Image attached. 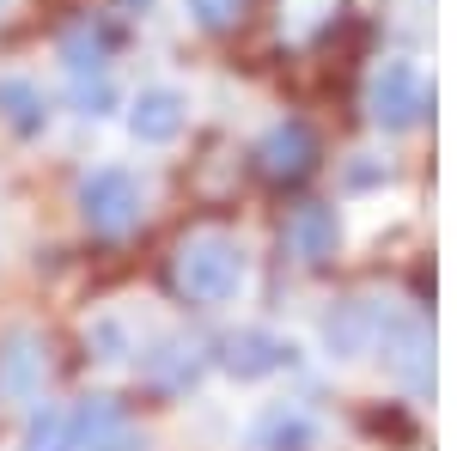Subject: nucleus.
<instances>
[{
    "label": "nucleus",
    "instance_id": "f257e3e1",
    "mask_svg": "<svg viewBox=\"0 0 457 451\" xmlns=\"http://www.w3.org/2000/svg\"><path fill=\"white\" fill-rule=\"evenodd\" d=\"M171 275H177V293H183V299H195V305H226V299H238V287H245L250 256L232 232H195V238H183Z\"/></svg>",
    "mask_w": 457,
    "mask_h": 451
},
{
    "label": "nucleus",
    "instance_id": "f03ea898",
    "mask_svg": "<svg viewBox=\"0 0 457 451\" xmlns=\"http://www.w3.org/2000/svg\"><path fill=\"white\" fill-rule=\"evenodd\" d=\"M372 347H378V360L390 366L396 384H409V390H427L433 384V336H427V323L415 312L378 305V317H372Z\"/></svg>",
    "mask_w": 457,
    "mask_h": 451
},
{
    "label": "nucleus",
    "instance_id": "7ed1b4c3",
    "mask_svg": "<svg viewBox=\"0 0 457 451\" xmlns=\"http://www.w3.org/2000/svg\"><path fill=\"white\" fill-rule=\"evenodd\" d=\"M79 213L98 238H122L141 226V177L122 171V165H98V171L79 183Z\"/></svg>",
    "mask_w": 457,
    "mask_h": 451
},
{
    "label": "nucleus",
    "instance_id": "20e7f679",
    "mask_svg": "<svg viewBox=\"0 0 457 451\" xmlns=\"http://www.w3.org/2000/svg\"><path fill=\"white\" fill-rule=\"evenodd\" d=\"M62 62H68V86H73V104L86 116H104L116 104V86H110V49L92 25H73L62 37Z\"/></svg>",
    "mask_w": 457,
    "mask_h": 451
},
{
    "label": "nucleus",
    "instance_id": "39448f33",
    "mask_svg": "<svg viewBox=\"0 0 457 451\" xmlns=\"http://www.w3.org/2000/svg\"><path fill=\"white\" fill-rule=\"evenodd\" d=\"M73 451H141V427L129 421V409L116 397H86L68 415Z\"/></svg>",
    "mask_w": 457,
    "mask_h": 451
},
{
    "label": "nucleus",
    "instance_id": "423d86ee",
    "mask_svg": "<svg viewBox=\"0 0 457 451\" xmlns=\"http://www.w3.org/2000/svg\"><path fill=\"white\" fill-rule=\"evenodd\" d=\"M427 110V79L415 62H385L378 79H372V116L385 129H409L415 116Z\"/></svg>",
    "mask_w": 457,
    "mask_h": 451
},
{
    "label": "nucleus",
    "instance_id": "0eeeda50",
    "mask_svg": "<svg viewBox=\"0 0 457 451\" xmlns=\"http://www.w3.org/2000/svg\"><path fill=\"white\" fill-rule=\"evenodd\" d=\"M43 372H49V347L31 330L0 336V403H31L43 390Z\"/></svg>",
    "mask_w": 457,
    "mask_h": 451
},
{
    "label": "nucleus",
    "instance_id": "6e6552de",
    "mask_svg": "<svg viewBox=\"0 0 457 451\" xmlns=\"http://www.w3.org/2000/svg\"><path fill=\"white\" fill-rule=\"evenodd\" d=\"M183 122H189V104L171 86H146L141 98L129 104V135L141 140V146H171L183 135Z\"/></svg>",
    "mask_w": 457,
    "mask_h": 451
},
{
    "label": "nucleus",
    "instance_id": "1a4fd4ad",
    "mask_svg": "<svg viewBox=\"0 0 457 451\" xmlns=\"http://www.w3.org/2000/svg\"><path fill=\"white\" fill-rule=\"evenodd\" d=\"M287 360H293V347L275 342L269 330H238V336L220 342V366L232 379H269V372H281Z\"/></svg>",
    "mask_w": 457,
    "mask_h": 451
},
{
    "label": "nucleus",
    "instance_id": "9d476101",
    "mask_svg": "<svg viewBox=\"0 0 457 451\" xmlns=\"http://www.w3.org/2000/svg\"><path fill=\"white\" fill-rule=\"evenodd\" d=\"M372 317H378V305H360V299L336 305V312L323 317V342H329V354H342V360L366 354V347H372Z\"/></svg>",
    "mask_w": 457,
    "mask_h": 451
},
{
    "label": "nucleus",
    "instance_id": "9b49d317",
    "mask_svg": "<svg viewBox=\"0 0 457 451\" xmlns=\"http://www.w3.org/2000/svg\"><path fill=\"white\" fill-rule=\"evenodd\" d=\"M0 116L12 135H43L49 129V98L31 79H0Z\"/></svg>",
    "mask_w": 457,
    "mask_h": 451
},
{
    "label": "nucleus",
    "instance_id": "f8f14e48",
    "mask_svg": "<svg viewBox=\"0 0 457 451\" xmlns=\"http://www.w3.org/2000/svg\"><path fill=\"white\" fill-rule=\"evenodd\" d=\"M305 165H312V135L299 122H281L275 135L262 140V171L269 177H299Z\"/></svg>",
    "mask_w": 457,
    "mask_h": 451
},
{
    "label": "nucleus",
    "instance_id": "ddd939ff",
    "mask_svg": "<svg viewBox=\"0 0 457 451\" xmlns=\"http://www.w3.org/2000/svg\"><path fill=\"white\" fill-rule=\"evenodd\" d=\"M287 244H293L305 263L329 256V250H336V213H329V208H299V213H293V226H287Z\"/></svg>",
    "mask_w": 457,
    "mask_h": 451
},
{
    "label": "nucleus",
    "instance_id": "4468645a",
    "mask_svg": "<svg viewBox=\"0 0 457 451\" xmlns=\"http://www.w3.org/2000/svg\"><path fill=\"white\" fill-rule=\"evenodd\" d=\"M256 446L262 451H312V415L305 409H269L256 427Z\"/></svg>",
    "mask_w": 457,
    "mask_h": 451
},
{
    "label": "nucleus",
    "instance_id": "2eb2a0df",
    "mask_svg": "<svg viewBox=\"0 0 457 451\" xmlns=\"http://www.w3.org/2000/svg\"><path fill=\"white\" fill-rule=\"evenodd\" d=\"M25 451H73L68 415H62V409H37L31 427H25Z\"/></svg>",
    "mask_w": 457,
    "mask_h": 451
},
{
    "label": "nucleus",
    "instance_id": "dca6fc26",
    "mask_svg": "<svg viewBox=\"0 0 457 451\" xmlns=\"http://www.w3.org/2000/svg\"><path fill=\"white\" fill-rule=\"evenodd\" d=\"M183 6H189V19H195L202 31H232V25L245 19L250 0H183Z\"/></svg>",
    "mask_w": 457,
    "mask_h": 451
},
{
    "label": "nucleus",
    "instance_id": "f3484780",
    "mask_svg": "<svg viewBox=\"0 0 457 451\" xmlns=\"http://www.w3.org/2000/svg\"><path fill=\"white\" fill-rule=\"evenodd\" d=\"M0 6H6V0H0Z\"/></svg>",
    "mask_w": 457,
    "mask_h": 451
}]
</instances>
